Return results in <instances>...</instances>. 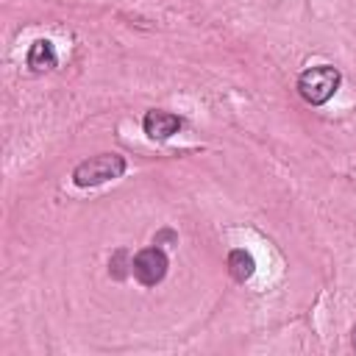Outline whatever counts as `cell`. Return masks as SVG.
I'll list each match as a JSON object with an SVG mask.
<instances>
[{"label":"cell","mask_w":356,"mask_h":356,"mask_svg":"<svg viewBox=\"0 0 356 356\" xmlns=\"http://www.w3.org/2000/svg\"><path fill=\"white\" fill-rule=\"evenodd\" d=\"M339 81H342V75H339L337 67H331V64H317V67H309V70L300 72V78H298V92H300V97H303L306 103L323 106V103H328V100L334 97V92L339 89Z\"/></svg>","instance_id":"cell-1"},{"label":"cell","mask_w":356,"mask_h":356,"mask_svg":"<svg viewBox=\"0 0 356 356\" xmlns=\"http://www.w3.org/2000/svg\"><path fill=\"white\" fill-rule=\"evenodd\" d=\"M122 172H125V159L120 153H97L72 170V181L75 186H100L106 181L120 178Z\"/></svg>","instance_id":"cell-2"},{"label":"cell","mask_w":356,"mask_h":356,"mask_svg":"<svg viewBox=\"0 0 356 356\" xmlns=\"http://www.w3.org/2000/svg\"><path fill=\"white\" fill-rule=\"evenodd\" d=\"M167 267H170V261H167V253L161 250V248H142L134 259H131V273H134V278L142 284V286H156L159 281H164V275H167Z\"/></svg>","instance_id":"cell-3"},{"label":"cell","mask_w":356,"mask_h":356,"mask_svg":"<svg viewBox=\"0 0 356 356\" xmlns=\"http://www.w3.org/2000/svg\"><path fill=\"white\" fill-rule=\"evenodd\" d=\"M142 128H145V134H147L153 142H164V139H170L172 134H178V131H181V117H175L172 111L153 108V111H147V114H145Z\"/></svg>","instance_id":"cell-4"},{"label":"cell","mask_w":356,"mask_h":356,"mask_svg":"<svg viewBox=\"0 0 356 356\" xmlns=\"http://www.w3.org/2000/svg\"><path fill=\"white\" fill-rule=\"evenodd\" d=\"M28 67L33 72H47L56 67V47L50 39H36L31 47H28V56H25Z\"/></svg>","instance_id":"cell-5"},{"label":"cell","mask_w":356,"mask_h":356,"mask_svg":"<svg viewBox=\"0 0 356 356\" xmlns=\"http://www.w3.org/2000/svg\"><path fill=\"white\" fill-rule=\"evenodd\" d=\"M228 273H231L234 281L245 284V281L256 273V259H253V253L245 250V248H234V250L228 253Z\"/></svg>","instance_id":"cell-6"},{"label":"cell","mask_w":356,"mask_h":356,"mask_svg":"<svg viewBox=\"0 0 356 356\" xmlns=\"http://www.w3.org/2000/svg\"><path fill=\"white\" fill-rule=\"evenodd\" d=\"M350 345H353V350H356V325H353V331H350Z\"/></svg>","instance_id":"cell-7"}]
</instances>
